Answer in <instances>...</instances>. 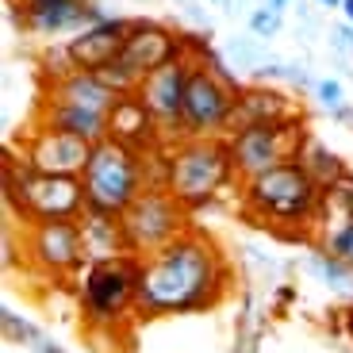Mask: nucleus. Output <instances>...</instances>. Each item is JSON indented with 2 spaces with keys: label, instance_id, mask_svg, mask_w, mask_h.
<instances>
[{
  "label": "nucleus",
  "instance_id": "15",
  "mask_svg": "<svg viewBox=\"0 0 353 353\" xmlns=\"http://www.w3.org/2000/svg\"><path fill=\"white\" fill-rule=\"evenodd\" d=\"M300 119V104L292 100V92L273 85H246L234 97V115H230V131L239 127H265V123H288Z\"/></svg>",
  "mask_w": 353,
  "mask_h": 353
},
{
  "label": "nucleus",
  "instance_id": "27",
  "mask_svg": "<svg viewBox=\"0 0 353 353\" xmlns=\"http://www.w3.org/2000/svg\"><path fill=\"white\" fill-rule=\"evenodd\" d=\"M323 208L334 212L338 219H353V173H345L342 181H334V185L323 192Z\"/></svg>",
  "mask_w": 353,
  "mask_h": 353
},
{
  "label": "nucleus",
  "instance_id": "34",
  "mask_svg": "<svg viewBox=\"0 0 353 353\" xmlns=\"http://www.w3.org/2000/svg\"><path fill=\"white\" fill-rule=\"evenodd\" d=\"M265 4H269V8H276V12H281V16H284V12L292 8V0H265Z\"/></svg>",
  "mask_w": 353,
  "mask_h": 353
},
{
  "label": "nucleus",
  "instance_id": "1",
  "mask_svg": "<svg viewBox=\"0 0 353 353\" xmlns=\"http://www.w3.org/2000/svg\"><path fill=\"white\" fill-rule=\"evenodd\" d=\"M227 292V265L223 254L203 234H181L165 250L142 257L139 281V319H169L192 315L219 303Z\"/></svg>",
  "mask_w": 353,
  "mask_h": 353
},
{
  "label": "nucleus",
  "instance_id": "8",
  "mask_svg": "<svg viewBox=\"0 0 353 353\" xmlns=\"http://www.w3.org/2000/svg\"><path fill=\"white\" fill-rule=\"evenodd\" d=\"M303 139H307V127L300 119H288V123H265V127H239V131L227 134V150H230V165L239 173V181L265 173V169L292 161L300 154Z\"/></svg>",
  "mask_w": 353,
  "mask_h": 353
},
{
  "label": "nucleus",
  "instance_id": "25",
  "mask_svg": "<svg viewBox=\"0 0 353 353\" xmlns=\"http://www.w3.org/2000/svg\"><path fill=\"white\" fill-rule=\"evenodd\" d=\"M281 27H284V16L276 8H269V4H257V8H250V16H246V31L254 39H261V43L276 39Z\"/></svg>",
  "mask_w": 353,
  "mask_h": 353
},
{
  "label": "nucleus",
  "instance_id": "4",
  "mask_svg": "<svg viewBox=\"0 0 353 353\" xmlns=\"http://www.w3.org/2000/svg\"><path fill=\"white\" fill-rule=\"evenodd\" d=\"M239 181L230 165L227 139H185L169 150V176L165 188L185 203L188 212H200L212 200H219L223 188Z\"/></svg>",
  "mask_w": 353,
  "mask_h": 353
},
{
  "label": "nucleus",
  "instance_id": "29",
  "mask_svg": "<svg viewBox=\"0 0 353 353\" xmlns=\"http://www.w3.org/2000/svg\"><path fill=\"white\" fill-rule=\"evenodd\" d=\"M311 97H315V104H323V108H342L345 104V85L338 77H323V81H315V88H311Z\"/></svg>",
  "mask_w": 353,
  "mask_h": 353
},
{
  "label": "nucleus",
  "instance_id": "28",
  "mask_svg": "<svg viewBox=\"0 0 353 353\" xmlns=\"http://www.w3.org/2000/svg\"><path fill=\"white\" fill-rule=\"evenodd\" d=\"M323 246L334 257H342L345 265H353V219H338L334 227L323 234Z\"/></svg>",
  "mask_w": 353,
  "mask_h": 353
},
{
  "label": "nucleus",
  "instance_id": "20",
  "mask_svg": "<svg viewBox=\"0 0 353 353\" xmlns=\"http://www.w3.org/2000/svg\"><path fill=\"white\" fill-rule=\"evenodd\" d=\"M39 123H50L58 131H70L85 142H104L108 139V115L100 112H88V108H77V104H62V100H43V115Z\"/></svg>",
  "mask_w": 353,
  "mask_h": 353
},
{
  "label": "nucleus",
  "instance_id": "2",
  "mask_svg": "<svg viewBox=\"0 0 353 353\" xmlns=\"http://www.w3.org/2000/svg\"><path fill=\"white\" fill-rule=\"evenodd\" d=\"M242 203L250 208V219H257L261 227L281 230V234H300L319 219L323 188L292 158L242 181Z\"/></svg>",
  "mask_w": 353,
  "mask_h": 353
},
{
  "label": "nucleus",
  "instance_id": "16",
  "mask_svg": "<svg viewBox=\"0 0 353 353\" xmlns=\"http://www.w3.org/2000/svg\"><path fill=\"white\" fill-rule=\"evenodd\" d=\"M19 23L35 35H70L92 27V0H23Z\"/></svg>",
  "mask_w": 353,
  "mask_h": 353
},
{
  "label": "nucleus",
  "instance_id": "36",
  "mask_svg": "<svg viewBox=\"0 0 353 353\" xmlns=\"http://www.w3.org/2000/svg\"><path fill=\"white\" fill-rule=\"evenodd\" d=\"M319 8H342V0H315Z\"/></svg>",
  "mask_w": 353,
  "mask_h": 353
},
{
  "label": "nucleus",
  "instance_id": "7",
  "mask_svg": "<svg viewBox=\"0 0 353 353\" xmlns=\"http://www.w3.org/2000/svg\"><path fill=\"white\" fill-rule=\"evenodd\" d=\"M188 208L176 200L169 188H146L139 200L123 212V230H127V250L139 257H150L188 234Z\"/></svg>",
  "mask_w": 353,
  "mask_h": 353
},
{
  "label": "nucleus",
  "instance_id": "26",
  "mask_svg": "<svg viewBox=\"0 0 353 353\" xmlns=\"http://www.w3.org/2000/svg\"><path fill=\"white\" fill-rule=\"evenodd\" d=\"M0 330H4V342H12V345H35L39 338H43V330H35L23 315L12 311L8 303H4V311H0Z\"/></svg>",
  "mask_w": 353,
  "mask_h": 353
},
{
  "label": "nucleus",
  "instance_id": "23",
  "mask_svg": "<svg viewBox=\"0 0 353 353\" xmlns=\"http://www.w3.org/2000/svg\"><path fill=\"white\" fill-rule=\"evenodd\" d=\"M223 58L234 65L239 77H242V73L254 77L261 65H269V50H265L261 39H254V35H230L227 43H223Z\"/></svg>",
  "mask_w": 353,
  "mask_h": 353
},
{
  "label": "nucleus",
  "instance_id": "31",
  "mask_svg": "<svg viewBox=\"0 0 353 353\" xmlns=\"http://www.w3.org/2000/svg\"><path fill=\"white\" fill-rule=\"evenodd\" d=\"M31 350H35V353H65V350H62V345L54 342V338H46V334H43V338H39V342H35V345H31Z\"/></svg>",
  "mask_w": 353,
  "mask_h": 353
},
{
  "label": "nucleus",
  "instance_id": "38",
  "mask_svg": "<svg viewBox=\"0 0 353 353\" xmlns=\"http://www.w3.org/2000/svg\"><path fill=\"white\" fill-rule=\"evenodd\" d=\"M350 334H353V303H350Z\"/></svg>",
  "mask_w": 353,
  "mask_h": 353
},
{
  "label": "nucleus",
  "instance_id": "19",
  "mask_svg": "<svg viewBox=\"0 0 353 353\" xmlns=\"http://www.w3.org/2000/svg\"><path fill=\"white\" fill-rule=\"evenodd\" d=\"M77 223H81V239H85V257H88V261H100V257H115V254H131V250H127L123 215L85 212Z\"/></svg>",
  "mask_w": 353,
  "mask_h": 353
},
{
  "label": "nucleus",
  "instance_id": "33",
  "mask_svg": "<svg viewBox=\"0 0 353 353\" xmlns=\"http://www.w3.org/2000/svg\"><path fill=\"white\" fill-rule=\"evenodd\" d=\"M334 119H338V123H353V108H350V104L334 108Z\"/></svg>",
  "mask_w": 353,
  "mask_h": 353
},
{
  "label": "nucleus",
  "instance_id": "32",
  "mask_svg": "<svg viewBox=\"0 0 353 353\" xmlns=\"http://www.w3.org/2000/svg\"><path fill=\"white\" fill-rule=\"evenodd\" d=\"M185 16H188V19H192V23H196V27H203V23H208V12H203V8H200V4H185Z\"/></svg>",
  "mask_w": 353,
  "mask_h": 353
},
{
  "label": "nucleus",
  "instance_id": "22",
  "mask_svg": "<svg viewBox=\"0 0 353 353\" xmlns=\"http://www.w3.org/2000/svg\"><path fill=\"white\" fill-rule=\"evenodd\" d=\"M307 273L315 276L319 284H327L334 296L353 303V265H345L342 257H334L327 246H315L307 254Z\"/></svg>",
  "mask_w": 353,
  "mask_h": 353
},
{
  "label": "nucleus",
  "instance_id": "3",
  "mask_svg": "<svg viewBox=\"0 0 353 353\" xmlns=\"http://www.w3.org/2000/svg\"><path fill=\"white\" fill-rule=\"evenodd\" d=\"M4 196L19 223H46V219H81L88 212L85 181L73 173H39L23 158L8 161L4 169Z\"/></svg>",
  "mask_w": 353,
  "mask_h": 353
},
{
  "label": "nucleus",
  "instance_id": "10",
  "mask_svg": "<svg viewBox=\"0 0 353 353\" xmlns=\"http://www.w3.org/2000/svg\"><path fill=\"white\" fill-rule=\"evenodd\" d=\"M23 250L27 261L39 265L46 276H70L85 269V239H81L77 219H46L23 227Z\"/></svg>",
  "mask_w": 353,
  "mask_h": 353
},
{
  "label": "nucleus",
  "instance_id": "6",
  "mask_svg": "<svg viewBox=\"0 0 353 353\" xmlns=\"http://www.w3.org/2000/svg\"><path fill=\"white\" fill-rule=\"evenodd\" d=\"M142 281V257L139 254H115L85 265L81 276V315L92 327H112L127 319L139 303Z\"/></svg>",
  "mask_w": 353,
  "mask_h": 353
},
{
  "label": "nucleus",
  "instance_id": "12",
  "mask_svg": "<svg viewBox=\"0 0 353 353\" xmlns=\"http://www.w3.org/2000/svg\"><path fill=\"white\" fill-rule=\"evenodd\" d=\"M19 158L31 169H39V173L81 176L88 165V158H92V142L77 139V134H70V131H58V127H50V123H39L35 131L27 134Z\"/></svg>",
  "mask_w": 353,
  "mask_h": 353
},
{
  "label": "nucleus",
  "instance_id": "13",
  "mask_svg": "<svg viewBox=\"0 0 353 353\" xmlns=\"http://www.w3.org/2000/svg\"><path fill=\"white\" fill-rule=\"evenodd\" d=\"M185 50H188L185 35H176L173 27L154 23V19H134L131 31H127V43H123V54H119V58H123L139 77H146V73H154L158 65L181 58Z\"/></svg>",
  "mask_w": 353,
  "mask_h": 353
},
{
  "label": "nucleus",
  "instance_id": "21",
  "mask_svg": "<svg viewBox=\"0 0 353 353\" xmlns=\"http://www.w3.org/2000/svg\"><path fill=\"white\" fill-rule=\"evenodd\" d=\"M296 161L307 169V176L315 181L319 188H323V192H327L334 181H342V176L350 173V169H345V161L338 158L334 150H330L327 142H323V139H311V134L303 139V146H300V154H296Z\"/></svg>",
  "mask_w": 353,
  "mask_h": 353
},
{
  "label": "nucleus",
  "instance_id": "11",
  "mask_svg": "<svg viewBox=\"0 0 353 353\" xmlns=\"http://www.w3.org/2000/svg\"><path fill=\"white\" fill-rule=\"evenodd\" d=\"M192 54H181V58H173V62L158 65L154 73H146L139 85V92L134 97L146 104V112L154 115V123H158L161 139L173 146V142H181V104H185V85H188V73H192Z\"/></svg>",
  "mask_w": 353,
  "mask_h": 353
},
{
  "label": "nucleus",
  "instance_id": "17",
  "mask_svg": "<svg viewBox=\"0 0 353 353\" xmlns=\"http://www.w3.org/2000/svg\"><path fill=\"white\" fill-rule=\"evenodd\" d=\"M108 139L119 142V146H131V150H150V146L165 142L158 123H154V115L146 112V104L139 97L115 100V108L108 112Z\"/></svg>",
  "mask_w": 353,
  "mask_h": 353
},
{
  "label": "nucleus",
  "instance_id": "14",
  "mask_svg": "<svg viewBox=\"0 0 353 353\" xmlns=\"http://www.w3.org/2000/svg\"><path fill=\"white\" fill-rule=\"evenodd\" d=\"M134 19H123V16H108L104 23H92L85 27V31H77V35L65 43V50H70V62L77 65V70H104L108 62H115L119 54H123V43H127V31H131Z\"/></svg>",
  "mask_w": 353,
  "mask_h": 353
},
{
  "label": "nucleus",
  "instance_id": "18",
  "mask_svg": "<svg viewBox=\"0 0 353 353\" xmlns=\"http://www.w3.org/2000/svg\"><path fill=\"white\" fill-rule=\"evenodd\" d=\"M46 100H62V104H77V108H88V112L108 115L119 97H115L104 81H100V73H92V70H70L65 77L46 81Z\"/></svg>",
  "mask_w": 353,
  "mask_h": 353
},
{
  "label": "nucleus",
  "instance_id": "30",
  "mask_svg": "<svg viewBox=\"0 0 353 353\" xmlns=\"http://www.w3.org/2000/svg\"><path fill=\"white\" fill-rule=\"evenodd\" d=\"M330 46H334V54H345V50H353V23H334L330 27Z\"/></svg>",
  "mask_w": 353,
  "mask_h": 353
},
{
  "label": "nucleus",
  "instance_id": "5",
  "mask_svg": "<svg viewBox=\"0 0 353 353\" xmlns=\"http://www.w3.org/2000/svg\"><path fill=\"white\" fill-rule=\"evenodd\" d=\"M85 196H88V212H108V215H123L142 192H146V161L142 150L119 146V142L104 139L92 146L85 173Z\"/></svg>",
  "mask_w": 353,
  "mask_h": 353
},
{
  "label": "nucleus",
  "instance_id": "9",
  "mask_svg": "<svg viewBox=\"0 0 353 353\" xmlns=\"http://www.w3.org/2000/svg\"><path fill=\"white\" fill-rule=\"evenodd\" d=\"M230 115H234V92L223 81H215L203 65H192L188 85H185V104H181V142L185 139H227Z\"/></svg>",
  "mask_w": 353,
  "mask_h": 353
},
{
  "label": "nucleus",
  "instance_id": "35",
  "mask_svg": "<svg viewBox=\"0 0 353 353\" xmlns=\"http://www.w3.org/2000/svg\"><path fill=\"white\" fill-rule=\"evenodd\" d=\"M342 16H345V23H353V0H342Z\"/></svg>",
  "mask_w": 353,
  "mask_h": 353
},
{
  "label": "nucleus",
  "instance_id": "24",
  "mask_svg": "<svg viewBox=\"0 0 353 353\" xmlns=\"http://www.w3.org/2000/svg\"><path fill=\"white\" fill-rule=\"evenodd\" d=\"M100 73V81H104L108 88H112L115 97H134L139 92V85H142V77L131 70V65L123 62V58H115V62H108L104 70H97Z\"/></svg>",
  "mask_w": 353,
  "mask_h": 353
},
{
  "label": "nucleus",
  "instance_id": "37",
  "mask_svg": "<svg viewBox=\"0 0 353 353\" xmlns=\"http://www.w3.org/2000/svg\"><path fill=\"white\" fill-rule=\"evenodd\" d=\"M208 4H223V12H230V8H234V0H208Z\"/></svg>",
  "mask_w": 353,
  "mask_h": 353
}]
</instances>
